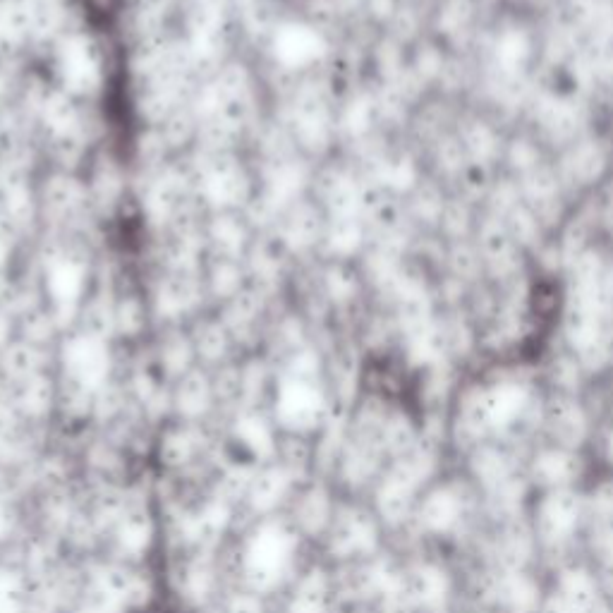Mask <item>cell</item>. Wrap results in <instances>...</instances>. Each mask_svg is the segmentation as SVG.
<instances>
[{
    "label": "cell",
    "instance_id": "obj_7",
    "mask_svg": "<svg viewBox=\"0 0 613 613\" xmlns=\"http://www.w3.org/2000/svg\"><path fill=\"white\" fill-rule=\"evenodd\" d=\"M216 606L223 613H269V599L245 587H228Z\"/></svg>",
    "mask_w": 613,
    "mask_h": 613
},
{
    "label": "cell",
    "instance_id": "obj_2",
    "mask_svg": "<svg viewBox=\"0 0 613 613\" xmlns=\"http://www.w3.org/2000/svg\"><path fill=\"white\" fill-rule=\"evenodd\" d=\"M338 503L321 479H312L305 487L295 489L285 515L305 542H321L329 532Z\"/></svg>",
    "mask_w": 613,
    "mask_h": 613
},
{
    "label": "cell",
    "instance_id": "obj_6",
    "mask_svg": "<svg viewBox=\"0 0 613 613\" xmlns=\"http://www.w3.org/2000/svg\"><path fill=\"white\" fill-rule=\"evenodd\" d=\"M273 463L281 465V470L297 489L305 487L312 479H317V443L312 441V436L281 432Z\"/></svg>",
    "mask_w": 613,
    "mask_h": 613
},
{
    "label": "cell",
    "instance_id": "obj_3",
    "mask_svg": "<svg viewBox=\"0 0 613 613\" xmlns=\"http://www.w3.org/2000/svg\"><path fill=\"white\" fill-rule=\"evenodd\" d=\"M173 417L182 422L204 424L216 415V396L211 384V372L194 367L171 384Z\"/></svg>",
    "mask_w": 613,
    "mask_h": 613
},
{
    "label": "cell",
    "instance_id": "obj_1",
    "mask_svg": "<svg viewBox=\"0 0 613 613\" xmlns=\"http://www.w3.org/2000/svg\"><path fill=\"white\" fill-rule=\"evenodd\" d=\"M156 539H159V518L151 508V501L147 496L132 494L130 489V503H127L123 518L103 542L106 558L144 566V561L154 551Z\"/></svg>",
    "mask_w": 613,
    "mask_h": 613
},
{
    "label": "cell",
    "instance_id": "obj_5",
    "mask_svg": "<svg viewBox=\"0 0 613 613\" xmlns=\"http://www.w3.org/2000/svg\"><path fill=\"white\" fill-rule=\"evenodd\" d=\"M336 599V582L321 566L297 570L288 590L283 592V613H331Z\"/></svg>",
    "mask_w": 613,
    "mask_h": 613
},
{
    "label": "cell",
    "instance_id": "obj_4",
    "mask_svg": "<svg viewBox=\"0 0 613 613\" xmlns=\"http://www.w3.org/2000/svg\"><path fill=\"white\" fill-rule=\"evenodd\" d=\"M295 484L290 482V477L285 475L278 463H264L257 467L254 472L250 494L245 501V513L252 520L271 518V515L283 513L288 508L290 499L295 494Z\"/></svg>",
    "mask_w": 613,
    "mask_h": 613
}]
</instances>
